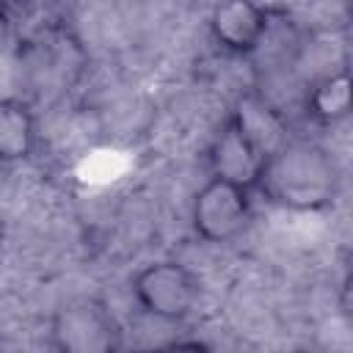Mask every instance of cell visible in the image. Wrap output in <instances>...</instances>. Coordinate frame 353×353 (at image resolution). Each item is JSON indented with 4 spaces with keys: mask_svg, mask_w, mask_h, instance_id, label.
Wrapping results in <instances>:
<instances>
[{
    "mask_svg": "<svg viewBox=\"0 0 353 353\" xmlns=\"http://www.w3.org/2000/svg\"><path fill=\"white\" fill-rule=\"evenodd\" d=\"M336 182V163L323 146L290 141L268 157L256 190L290 210H323L334 201Z\"/></svg>",
    "mask_w": 353,
    "mask_h": 353,
    "instance_id": "cell-1",
    "label": "cell"
},
{
    "mask_svg": "<svg viewBox=\"0 0 353 353\" xmlns=\"http://www.w3.org/2000/svg\"><path fill=\"white\" fill-rule=\"evenodd\" d=\"M0 240H3V221H0Z\"/></svg>",
    "mask_w": 353,
    "mask_h": 353,
    "instance_id": "cell-11",
    "label": "cell"
},
{
    "mask_svg": "<svg viewBox=\"0 0 353 353\" xmlns=\"http://www.w3.org/2000/svg\"><path fill=\"white\" fill-rule=\"evenodd\" d=\"M132 295L146 314L174 323L193 312L201 295V284L190 268L165 259V262H152L135 273Z\"/></svg>",
    "mask_w": 353,
    "mask_h": 353,
    "instance_id": "cell-3",
    "label": "cell"
},
{
    "mask_svg": "<svg viewBox=\"0 0 353 353\" xmlns=\"http://www.w3.org/2000/svg\"><path fill=\"white\" fill-rule=\"evenodd\" d=\"M190 221H193V229L201 240L229 243L251 221V190L212 176L193 196Z\"/></svg>",
    "mask_w": 353,
    "mask_h": 353,
    "instance_id": "cell-4",
    "label": "cell"
},
{
    "mask_svg": "<svg viewBox=\"0 0 353 353\" xmlns=\"http://www.w3.org/2000/svg\"><path fill=\"white\" fill-rule=\"evenodd\" d=\"M50 345L61 353H113L121 347V325L99 298H74L50 317Z\"/></svg>",
    "mask_w": 353,
    "mask_h": 353,
    "instance_id": "cell-2",
    "label": "cell"
},
{
    "mask_svg": "<svg viewBox=\"0 0 353 353\" xmlns=\"http://www.w3.org/2000/svg\"><path fill=\"white\" fill-rule=\"evenodd\" d=\"M207 163L215 179L232 182L245 190H256L268 157L254 149V143L234 127L232 119H226L207 149Z\"/></svg>",
    "mask_w": 353,
    "mask_h": 353,
    "instance_id": "cell-5",
    "label": "cell"
},
{
    "mask_svg": "<svg viewBox=\"0 0 353 353\" xmlns=\"http://www.w3.org/2000/svg\"><path fill=\"white\" fill-rule=\"evenodd\" d=\"M234 127L254 143V149L265 157L276 154L281 146H287L290 138V127L284 121V116L259 94H245L237 99L232 116Z\"/></svg>",
    "mask_w": 353,
    "mask_h": 353,
    "instance_id": "cell-7",
    "label": "cell"
},
{
    "mask_svg": "<svg viewBox=\"0 0 353 353\" xmlns=\"http://www.w3.org/2000/svg\"><path fill=\"white\" fill-rule=\"evenodd\" d=\"M306 113L317 124H339L350 116V74L347 69L320 77L306 94Z\"/></svg>",
    "mask_w": 353,
    "mask_h": 353,
    "instance_id": "cell-9",
    "label": "cell"
},
{
    "mask_svg": "<svg viewBox=\"0 0 353 353\" xmlns=\"http://www.w3.org/2000/svg\"><path fill=\"white\" fill-rule=\"evenodd\" d=\"M36 146L33 108L17 97L0 99V163L14 165L30 157Z\"/></svg>",
    "mask_w": 353,
    "mask_h": 353,
    "instance_id": "cell-8",
    "label": "cell"
},
{
    "mask_svg": "<svg viewBox=\"0 0 353 353\" xmlns=\"http://www.w3.org/2000/svg\"><path fill=\"white\" fill-rule=\"evenodd\" d=\"M8 3H11V0H0V19H3V14H6V8H8Z\"/></svg>",
    "mask_w": 353,
    "mask_h": 353,
    "instance_id": "cell-10",
    "label": "cell"
},
{
    "mask_svg": "<svg viewBox=\"0 0 353 353\" xmlns=\"http://www.w3.org/2000/svg\"><path fill=\"white\" fill-rule=\"evenodd\" d=\"M268 30V11L256 0H221L210 14V33L232 55L254 52Z\"/></svg>",
    "mask_w": 353,
    "mask_h": 353,
    "instance_id": "cell-6",
    "label": "cell"
}]
</instances>
